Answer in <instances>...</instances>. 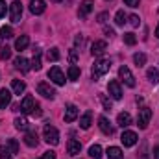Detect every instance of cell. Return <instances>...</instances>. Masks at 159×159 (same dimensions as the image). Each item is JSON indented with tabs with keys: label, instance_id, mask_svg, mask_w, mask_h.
Instances as JSON below:
<instances>
[{
	"label": "cell",
	"instance_id": "obj_1",
	"mask_svg": "<svg viewBox=\"0 0 159 159\" xmlns=\"http://www.w3.org/2000/svg\"><path fill=\"white\" fill-rule=\"evenodd\" d=\"M109 69H111V61L109 59H98L94 65H93V80H98L102 78L106 72H109Z\"/></svg>",
	"mask_w": 159,
	"mask_h": 159
},
{
	"label": "cell",
	"instance_id": "obj_2",
	"mask_svg": "<svg viewBox=\"0 0 159 159\" xmlns=\"http://www.w3.org/2000/svg\"><path fill=\"white\" fill-rule=\"evenodd\" d=\"M43 137H44V141H46L48 144H52V146L59 144V131H57L54 126H50V124H46V126L43 128Z\"/></svg>",
	"mask_w": 159,
	"mask_h": 159
},
{
	"label": "cell",
	"instance_id": "obj_3",
	"mask_svg": "<svg viewBox=\"0 0 159 159\" xmlns=\"http://www.w3.org/2000/svg\"><path fill=\"white\" fill-rule=\"evenodd\" d=\"M150 119H152V109H150V107H141V109H139V117H137L139 128H141V129L148 128Z\"/></svg>",
	"mask_w": 159,
	"mask_h": 159
},
{
	"label": "cell",
	"instance_id": "obj_4",
	"mask_svg": "<svg viewBox=\"0 0 159 159\" xmlns=\"http://www.w3.org/2000/svg\"><path fill=\"white\" fill-rule=\"evenodd\" d=\"M119 78L128 85V87H135V76L131 74V70L124 65V67H120L119 69Z\"/></svg>",
	"mask_w": 159,
	"mask_h": 159
},
{
	"label": "cell",
	"instance_id": "obj_5",
	"mask_svg": "<svg viewBox=\"0 0 159 159\" xmlns=\"http://www.w3.org/2000/svg\"><path fill=\"white\" fill-rule=\"evenodd\" d=\"M120 141H122V144L126 146V148H131V146H135L137 144V141H139V137H137V133L135 131H124L122 133V137H120Z\"/></svg>",
	"mask_w": 159,
	"mask_h": 159
},
{
	"label": "cell",
	"instance_id": "obj_6",
	"mask_svg": "<svg viewBox=\"0 0 159 159\" xmlns=\"http://www.w3.org/2000/svg\"><path fill=\"white\" fill-rule=\"evenodd\" d=\"M48 78L52 80L56 85H65V74L61 72L59 67H52V69L48 70Z\"/></svg>",
	"mask_w": 159,
	"mask_h": 159
},
{
	"label": "cell",
	"instance_id": "obj_7",
	"mask_svg": "<svg viewBox=\"0 0 159 159\" xmlns=\"http://www.w3.org/2000/svg\"><path fill=\"white\" fill-rule=\"evenodd\" d=\"M107 93H109V96H111L113 100H120V98H122V89H120V83L117 80H111V81L107 83Z\"/></svg>",
	"mask_w": 159,
	"mask_h": 159
},
{
	"label": "cell",
	"instance_id": "obj_8",
	"mask_svg": "<svg viewBox=\"0 0 159 159\" xmlns=\"http://www.w3.org/2000/svg\"><path fill=\"white\" fill-rule=\"evenodd\" d=\"M9 17L13 22H20V19H22V4L20 2H13L9 6Z\"/></svg>",
	"mask_w": 159,
	"mask_h": 159
},
{
	"label": "cell",
	"instance_id": "obj_9",
	"mask_svg": "<svg viewBox=\"0 0 159 159\" xmlns=\"http://www.w3.org/2000/svg\"><path fill=\"white\" fill-rule=\"evenodd\" d=\"M37 93H39L41 96H44V98H50V100L56 96L54 87H50V83H46V81H41L39 85H37Z\"/></svg>",
	"mask_w": 159,
	"mask_h": 159
},
{
	"label": "cell",
	"instance_id": "obj_10",
	"mask_svg": "<svg viewBox=\"0 0 159 159\" xmlns=\"http://www.w3.org/2000/svg\"><path fill=\"white\" fill-rule=\"evenodd\" d=\"M93 7H94V2H93V0H83V2L80 4L78 17H80V19H87V17H89V13L93 11Z\"/></svg>",
	"mask_w": 159,
	"mask_h": 159
},
{
	"label": "cell",
	"instance_id": "obj_11",
	"mask_svg": "<svg viewBox=\"0 0 159 159\" xmlns=\"http://www.w3.org/2000/svg\"><path fill=\"white\" fill-rule=\"evenodd\" d=\"M35 106H37V102H35L32 96H24L22 102H20V106H19V109H20L22 113H30V115H32V111H34Z\"/></svg>",
	"mask_w": 159,
	"mask_h": 159
},
{
	"label": "cell",
	"instance_id": "obj_12",
	"mask_svg": "<svg viewBox=\"0 0 159 159\" xmlns=\"http://www.w3.org/2000/svg\"><path fill=\"white\" fill-rule=\"evenodd\" d=\"M106 48H107L106 41H94V43L91 44V54H93L94 57H102L104 52H106Z\"/></svg>",
	"mask_w": 159,
	"mask_h": 159
},
{
	"label": "cell",
	"instance_id": "obj_13",
	"mask_svg": "<svg viewBox=\"0 0 159 159\" xmlns=\"http://www.w3.org/2000/svg\"><path fill=\"white\" fill-rule=\"evenodd\" d=\"M13 63H15V69H17V70H20L22 74H26V72H28V70L32 69V65H30V61H28L26 57H22V56H19V57H15V61H13Z\"/></svg>",
	"mask_w": 159,
	"mask_h": 159
},
{
	"label": "cell",
	"instance_id": "obj_14",
	"mask_svg": "<svg viewBox=\"0 0 159 159\" xmlns=\"http://www.w3.org/2000/svg\"><path fill=\"white\" fill-rule=\"evenodd\" d=\"M98 128H100L102 133H106V135H113V126H111V122H109L107 117H100V119H98Z\"/></svg>",
	"mask_w": 159,
	"mask_h": 159
},
{
	"label": "cell",
	"instance_id": "obj_15",
	"mask_svg": "<svg viewBox=\"0 0 159 159\" xmlns=\"http://www.w3.org/2000/svg\"><path fill=\"white\" fill-rule=\"evenodd\" d=\"M11 104V91L9 89H0V109H6Z\"/></svg>",
	"mask_w": 159,
	"mask_h": 159
},
{
	"label": "cell",
	"instance_id": "obj_16",
	"mask_svg": "<svg viewBox=\"0 0 159 159\" xmlns=\"http://www.w3.org/2000/svg\"><path fill=\"white\" fill-rule=\"evenodd\" d=\"M44 9H46L44 0H32V2H30V11H32L34 15H41V13H44Z\"/></svg>",
	"mask_w": 159,
	"mask_h": 159
},
{
	"label": "cell",
	"instance_id": "obj_17",
	"mask_svg": "<svg viewBox=\"0 0 159 159\" xmlns=\"http://www.w3.org/2000/svg\"><path fill=\"white\" fill-rule=\"evenodd\" d=\"M78 119V107L74 104H69L65 109V122H74Z\"/></svg>",
	"mask_w": 159,
	"mask_h": 159
},
{
	"label": "cell",
	"instance_id": "obj_18",
	"mask_svg": "<svg viewBox=\"0 0 159 159\" xmlns=\"http://www.w3.org/2000/svg\"><path fill=\"white\" fill-rule=\"evenodd\" d=\"M91 124H93V113H91V111H85V113L80 117V128H81V129H89Z\"/></svg>",
	"mask_w": 159,
	"mask_h": 159
},
{
	"label": "cell",
	"instance_id": "obj_19",
	"mask_svg": "<svg viewBox=\"0 0 159 159\" xmlns=\"http://www.w3.org/2000/svg\"><path fill=\"white\" fill-rule=\"evenodd\" d=\"M24 143H26V146L35 148V146H37V143H39L37 133H35V131H26V135H24Z\"/></svg>",
	"mask_w": 159,
	"mask_h": 159
},
{
	"label": "cell",
	"instance_id": "obj_20",
	"mask_svg": "<svg viewBox=\"0 0 159 159\" xmlns=\"http://www.w3.org/2000/svg\"><path fill=\"white\" fill-rule=\"evenodd\" d=\"M67 150H69V156H78L80 152H81V144H80V141L70 139L69 144H67Z\"/></svg>",
	"mask_w": 159,
	"mask_h": 159
},
{
	"label": "cell",
	"instance_id": "obj_21",
	"mask_svg": "<svg viewBox=\"0 0 159 159\" xmlns=\"http://www.w3.org/2000/svg\"><path fill=\"white\" fill-rule=\"evenodd\" d=\"M117 124H119L120 128H128V126L131 124V115L126 113V111L119 113V117H117Z\"/></svg>",
	"mask_w": 159,
	"mask_h": 159
},
{
	"label": "cell",
	"instance_id": "obj_22",
	"mask_svg": "<svg viewBox=\"0 0 159 159\" xmlns=\"http://www.w3.org/2000/svg\"><path fill=\"white\" fill-rule=\"evenodd\" d=\"M11 89H13L15 94H22V93L26 91V83H24L22 80H13V81H11Z\"/></svg>",
	"mask_w": 159,
	"mask_h": 159
},
{
	"label": "cell",
	"instance_id": "obj_23",
	"mask_svg": "<svg viewBox=\"0 0 159 159\" xmlns=\"http://www.w3.org/2000/svg\"><path fill=\"white\" fill-rule=\"evenodd\" d=\"M28 44H30V37H28V35H20L19 39L15 41V50H19V52H20V50H26Z\"/></svg>",
	"mask_w": 159,
	"mask_h": 159
},
{
	"label": "cell",
	"instance_id": "obj_24",
	"mask_svg": "<svg viewBox=\"0 0 159 159\" xmlns=\"http://www.w3.org/2000/svg\"><path fill=\"white\" fill-rule=\"evenodd\" d=\"M13 124H15V128L20 129V131H28V128H30V122L24 119V117H17Z\"/></svg>",
	"mask_w": 159,
	"mask_h": 159
},
{
	"label": "cell",
	"instance_id": "obj_25",
	"mask_svg": "<svg viewBox=\"0 0 159 159\" xmlns=\"http://www.w3.org/2000/svg\"><path fill=\"white\" fill-rule=\"evenodd\" d=\"M107 157L109 159H122L124 154H122V150H120L119 146H109L107 148Z\"/></svg>",
	"mask_w": 159,
	"mask_h": 159
},
{
	"label": "cell",
	"instance_id": "obj_26",
	"mask_svg": "<svg viewBox=\"0 0 159 159\" xmlns=\"http://www.w3.org/2000/svg\"><path fill=\"white\" fill-rule=\"evenodd\" d=\"M89 156L93 159H102V146L100 144H93L89 148Z\"/></svg>",
	"mask_w": 159,
	"mask_h": 159
},
{
	"label": "cell",
	"instance_id": "obj_27",
	"mask_svg": "<svg viewBox=\"0 0 159 159\" xmlns=\"http://www.w3.org/2000/svg\"><path fill=\"white\" fill-rule=\"evenodd\" d=\"M67 74H69V80H72V81H76L80 78V69L76 65H70L69 67V70H67Z\"/></svg>",
	"mask_w": 159,
	"mask_h": 159
},
{
	"label": "cell",
	"instance_id": "obj_28",
	"mask_svg": "<svg viewBox=\"0 0 159 159\" xmlns=\"http://www.w3.org/2000/svg\"><path fill=\"white\" fill-rule=\"evenodd\" d=\"M46 59H48V61H57V59H59V48H56V46L50 48V50L46 52Z\"/></svg>",
	"mask_w": 159,
	"mask_h": 159
},
{
	"label": "cell",
	"instance_id": "obj_29",
	"mask_svg": "<svg viewBox=\"0 0 159 159\" xmlns=\"http://www.w3.org/2000/svg\"><path fill=\"white\" fill-rule=\"evenodd\" d=\"M146 76H148V80H150L154 85H156V83H159V70H157V69H148Z\"/></svg>",
	"mask_w": 159,
	"mask_h": 159
},
{
	"label": "cell",
	"instance_id": "obj_30",
	"mask_svg": "<svg viewBox=\"0 0 159 159\" xmlns=\"http://www.w3.org/2000/svg\"><path fill=\"white\" fill-rule=\"evenodd\" d=\"M0 159H13V154L7 148V144H2L0 146Z\"/></svg>",
	"mask_w": 159,
	"mask_h": 159
},
{
	"label": "cell",
	"instance_id": "obj_31",
	"mask_svg": "<svg viewBox=\"0 0 159 159\" xmlns=\"http://www.w3.org/2000/svg\"><path fill=\"white\" fill-rule=\"evenodd\" d=\"M0 37H4V39L13 37V28H11V26H2V28H0Z\"/></svg>",
	"mask_w": 159,
	"mask_h": 159
},
{
	"label": "cell",
	"instance_id": "obj_32",
	"mask_svg": "<svg viewBox=\"0 0 159 159\" xmlns=\"http://www.w3.org/2000/svg\"><path fill=\"white\" fill-rule=\"evenodd\" d=\"M133 61H135V65H137V67H143V65L146 63V56H144L143 52H137V54L133 56Z\"/></svg>",
	"mask_w": 159,
	"mask_h": 159
},
{
	"label": "cell",
	"instance_id": "obj_33",
	"mask_svg": "<svg viewBox=\"0 0 159 159\" xmlns=\"http://www.w3.org/2000/svg\"><path fill=\"white\" fill-rule=\"evenodd\" d=\"M115 24L117 26H124L126 24V13L120 9V11H117V15H115Z\"/></svg>",
	"mask_w": 159,
	"mask_h": 159
},
{
	"label": "cell",
	"instance_id": "obj_34",
	"mask_svg": "<svg viewBox=\"0 0 159 159\" xmlns=\"http://www.w3.org/2000/svg\"><path fill=\"white\" fill-rule=\"evenodd\" d=\"M32 69L34 70H41V52L35 50V56H34V61H32Z\"/></svg>",
	"mask_w": 159,
	"mask_h": 159
},
{
	"label": "cell",
	"instance_id": "obj_35",
	"mask_svg": "<svg viewBox=\"0 0 159 159\" xmlns=\"http://www.w3.org/2000/svg\"><path fill=\"white\" fill-rule=\"evenodd\" d=\"M6 144H7V148L11 150V154H17V152H19V143H17L15 139H7Z\"/></svg>",
	"mask_w": 159,
	"mask_h": 159
},
{
	"label": "cell",
	"instance_id": "obj_36",
	"mask_svg": "<svg viewBox=\"0 0 159 159\" xmlns=\"http://www.w3.org/2000/svg\"><path fill=\"white\" fill-rule=\"evenodd\" d=\"M124 43H126V44H129V46H133V44L137 43V37H135L131 32H129V34H124Z\"/></svg>",
	"mask_w": 159,
	"mask_h": 159
},
{
	"label": "cell",
	"instance_id": "obj_37",
	"mask_svg": "<svg viewBox=\"0 0 159 159\" xmlns=\"http://www.w3.org/2000/svg\"><path fill=\"white\" fill-rule=\"evenodd\" d=\"M9 56H11V48L9 46H4L2 52H0V59H9Z\"/></svg>",
	"mask_w": 159,
	"mask_h": 159
},
{
	"label": "cell",
	"instance_id": "obj_38",
	"mask_svg": "<svg viewBox=\"0 0 159 159\" xmlns=\"http://www.w3.org/2000/svg\"><path fill=\"white\" fill-rule=\"evenodd\" d=\"M129 24H131L133 28H137V26L141 24V19H139L137 15H129Z\"/></svg>",
	"mask_w": 159,
	"mask_h": 159
},
{
	"label": "cell",
	"instance_id": "obj_39",
	"mask_svg": "<svg viewBox=\"0 0 159 159\" xmlns=\"http://www.w3.org/2000/svg\"><path fill=\"white\" fill-rule=\"evenodd\" d=\"M100 102H102V106H104V109H111V100H107L104 94H100Z\"/></svg>",
	"mask_w": 159,
	"mask_h": 159
},
{
	"label": "cell",
	"instance_id": "obj_40",
	"mask_svg": "<svg viewBox=\"0 0 159 159\" xmlns=\"http://www.w3.org/2000/svg\"><path fill=\"white\" fill-rule=\"evenodd\" d=\"M39 159H56V152H52V150H48V152H44Z\"/></svg>",
	"mask_w": 159,
	"mask_h": 159
},
{
	"label": "cell",
	"instance_id": "obj_41",
	"mask_svg": "<svg viewBox=\"0 0 159 159\" xmlns=\"http://www.w3.org/2000/svg\"><path fill=\"white\" fill-rule=\"evenodd\" d=\"M76 61H78V52L76 50H70V63L76 65Z\"/></svg>",
	"mask_w": 159,
	"mask_h": 159
},
{
	"label": "cell",
	"instance_id": "obj_42",
	"mask_svg": "<svg viewBox=\"0 0 159 159\" xmlns=\"http://www.w3.org/2000/svg\"><path fill=\"white\" fill-rule=\"evenodd\" d=\"M139 2H141V0H124V4H126V6H129V7H137V6H139Z\"/></svg>",
	"mask_w": 159,
	"mask_h": 159
},
{
	"label": "cell",
	"instance_id": "obj_43",
	"mask_svg": "<svg viewBox=\"0 0 159 159\" xmlns=\"http://www.w3.org/2000/svg\"><path fill=\"white\" fill-rule=\"evenodd\" d=\"M6 11H7V7H6V2H4V0H0V19L6 15Z\"/></svg>",
	"mask_w": 159,
	"mask_h": 159
},
{
	"label": "cell",
	"instance_id": "obj_44",
	"mask_svg": "<svg viewBox=\"0 0 159 159\" xmlns=\"http://www.w3.org/2000/svg\"><path fill=\"white\" fill-rule=\"evenodd\" d=\"M32 115H34V117H41V115H43V111H41V106H39V104H37V106L34 107V111H32Z\"/></svg>",
	"mask_w": 159,
	"mask_h": 159
},
{
	"label": "cell",
	"instance_id": "obj_45",
	"mask_svg": "<svg viewBox=\"0 0 159 159\" xmlns=\"http://www.w3.org/2000/svg\"><path fill=\"white\" fill-rule=\"evenodd\" d=\"M106 19H107V13H100L98 15V22H106Z\"/></svg>",
	"mask_w": 159,
	"mask_h": 159
},
{
	"label": "cell",
	"instance_id": "obj_46",
	"mask_svg": "<svg viewBox=\"0 0 159 159\" xmlns=\"http://www.w3.org/2000/svg\"><path fill=\"white\" fill-rule=\"evenodd\" d=\"M154 159H159V146L154 148Z\"/></svg>",
	"mask_w": 159,
	"mask_h": 159
},
{
	"label": "cell",
	"instance_id": "obj_47",
	"mask_svg": "<svg viewBox=\"0 0 159 159\" xmlns=\"http://www.w3.org/2000/svg\"><path fill=\"white\" fill-rule=\"evenodd\" d=\"M106 35H109V37H113V35H115V32H113V30H109V28H106Z\"/></svg>",
	"mask_w": 159,
	"mask_h": 159
},
{
	"label": "cell",
	"instance_id": "obj_48",
	"mask_svg": "<svg viewBox=\"0 0 159 159\" xmlns=\"http://www.w3.org/2000/svg\"><path fill=\"white\" fill-rule=\"evenodd\" d=\"M156 37L159 39V24H157V28H156Z\"/></svg>",
	"mask_w": 159,
	"mask_h": 159
},
{
	"label": "cell",
	"instance_id": "obj_49",
	"mask_svg": "<svg viewBox=\"0 0 159 159\" xmlns=\"http://www.w3.org/2000/svg\"><path fill=\"white\" fill-rule=\"evenodd\" d=\"M50 2H56V4H59V2H61V0H50Z\"/></svg>",
	"mask_w": 159,
	"mask_h": 159
}]
</instances>
